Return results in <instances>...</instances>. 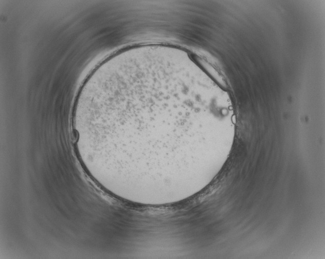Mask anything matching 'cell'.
I'll use <instances>...</instances> for the list:
<instances>
[{"instance_id":"obj_1","label":"cell","mask_w":325,"mask_h":259,"mask_svg":"<svg viewBox=\"0 0 325 259\" xmlns=\"http://www.w3.org/2000/svg\"><path fill=\"white\" fill-rule=\"evenodd\" d=\"M218 117L211 86L197 71L173 60H137L93 80L82 134L123 170L166 175L183 169L196 142L217 137Z\"/></svg>"}]
</instances>
